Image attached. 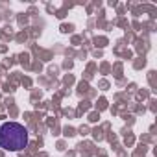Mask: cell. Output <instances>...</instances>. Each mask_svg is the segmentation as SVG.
Segmentation results:
<instances>
[{"label": "cell", "mask_w": 157, "mask_h": 157, "mask_svg": "<svg viewBox=\"0 0 157 157\" xmlns=\"http://www.w3.org/2000/svg\"><path fill=\"white\" fill-rule=\"evenodd\" d=\"M30 133L19 122H4L0 126V148L8 151H21L28 146Z\"/></svg>", "instance_id": "6da1fadb"}]
</instances>
